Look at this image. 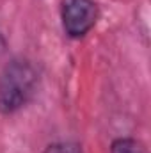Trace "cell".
<instances>
[{
    "mask_svg": "<svg viewBox=\"0 0 151 153\" xmlns=\"http://www.w3.org/2000/svg\"><path fill=\"white\" fill-rule=\"evenodd\" d=\"M38 85L39 71L30 59L21 55L9 59L0 71V114H16L29 105Z\"/></svg>",
    "mask_w": 151,
    "mask_h": 153,
    "instance_id": "obj_1",
    "label": "cell"
},
{
    "mask_svg": "<svg viewBox=\"0 0 151 153\" xmlns=\"http://www.w3.org/2000/svg\"><path fill=\"white\" fill-rule=\"evenodd\" d=\"M100 20V7L94 0H61L62 30L70 39L85 38Z\"/></svg>",
    "mask_w": 151,
    "mask_h": 153,
    "instance_id": "obj_2",
    "label": "cell"
},
{
    "mask_svg": "<svg viewBox=\"0 0 151 153\" xmlns=\"http://www.w3.org/2000/svg\"><path fill=\"white\" fill-rule=\"evenodd\" d=\"M110 153H148L146 146L133 137H117L110 144Z\"/></svg>",
    "mask_w": 151,
    "mask_h": 153,
    "instance_id": "obj_3",
    "label": "cell"
},
{
    "mask_svg": "<svg viewBox=\"0 0 151 153\" xmlns=\"http://www.w3.org/2000/svg\"><path fill=\"white\" fill-rule=\"evenodd\" d=\"M43 153H84L82 146L73 141H66V143H52L44 148Z\"/></svg>",
    "mask_w": 151,
    "mask_h": 153,
    "instance_id": "obj_4",
    "label": "cell"
},
{
    "mask_svg": "<svg viewBox=\"0 0 151 153\" xmlns=\"http://www.w3.org/2000/svg\"><path fill=\"white\" fill-rule=\"evenodd\" d=\"M4 50H5V39H4V36L0 34V55L4 53Z\"/></svg>",
    "mask_w": 151,
    "mask_h": 153,
    "instance_id": "obj_5",
    "label": "cell"
}]
</instances>
